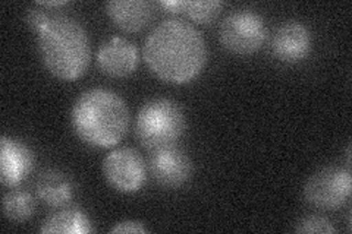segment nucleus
<instances>
[{"instance_id":"f257e3e1","label":"nucleus","mask_w":352,"mask_h":234,"mask_svg":"<svg viewBox=\"0 0 352 234\" xmlns=\"http://www.w3.org/2000/svg\"><path fill=\"white\" fill-rule=\"evenodd\" d=\"M148 69L169 84H185L200 75L207 62L203 34L181 19H166L154 28L142 49Z\"/></svg>"},{"instance_id":"f03ea898","label":"nucleus","mask_w":352,"mask_h":234,"mask_svg":"<svg viewBox=\"0 0 352 234\" xmlns=\"http://www.w3.org/2000/svg\"><path fill=\"white\" fill-rule=\"evenodd\" d=\"M72 128L78 138L98 148L119 143L129 128V110L124 98L106 88L84 91L72 107Z\"/></svg>"},{"instance_id":"7ed1b4c3","label":"nucleus","mask_w":352,"mask_h":234,"mask_svg":"<svg viewBox=\"0 0 352 234\" xmlns=\"http://www.w3.org/2000/svg\"><path fill=\"white\" fill-rule=\"evenodd\" d=\"M38 50L47 71L62 81L81 78L91 62V46L87 30L68 15L50 16L38 32Z\"/></svg>"},{"instance_id":"20e7f679","label":"nucleus","mask_w":352,"mask_h":234,"mask_svg":"<svg viewBox=\"0 0 352 234\" xmlns=\"http://www.w3.org/2000/svg\"><path fill=\"white\" fill-rule=\"evenodd\" d=\"M185 126V115L178 103L169 98H154L138 111L135 137L142 147L156 151L175 145Z\"/></svg>"},{"instance_id":"39448f33","label":"nucleus","mask_w":352,"mask_h":234,"mask_svg":"<svg viewBox=\"0 0 352 234\" xmlns=\"http://www.w3.org/2000/svg\"><path fill=\"white\" fill-rule=\"evenodd\" d=\"M219 38L229 51L251 54L260 50L266 40V25L263 18L252 10H234L220 24Z\"/></svg>"},{"instance_id":"423d86ee","label":"nucleus","mask_w":352,"mask_h":234,"mask_svg":"<svg viewBox=\"0 0 352 234\" xmlns=\"http://www.w3.org/2000/svg\"><path fill=\"white\" fill-rule=\"evenodd\" d=\"M351 173L340 167H326L314 173L304 186V196L308 204L320 209L342 207L351 196Z\"/></svg>"},{"instance_id":"0eeeda50","label":"nucleus","mask_w":352,"mask_h":234,"mask_svg":"<svg viewBox=\"0 0 352 234\" xmlns=\"http://www.w3.org/2000/svg\"><path fill=\"white\" fill-rule=\"evenodd\" d=\"M103 174L107 183L122 194H134L147 177L144 159L134 148H118L103 160Z\"/></svg>"},{"instance_id":"6e6552de","label":"nucleus","mask_w":352,"mask_h":234,"mask_svg":"<svg viewBox=\"0 0 352 234\" xmlns=\"http://www.w3.org/2000/svg\"><path fill=\"white\" fill-rule=\"evenodd\" d=\"M148 169L160 186L166 189H178L184 186L192 176V161L181 148L172 147L151 151Z\"/></svg>"},{"instance_id":"1a4fd4ad","label":"nucleus","mask_w":352,"mask_h":234,"mask_svg":"<svg viewBox=\"0 0 352 234\" xmlns=\"http://www.w3.org/2000/svg\"><path fill=\"white\" fill-rule=\"evenodd\" d=\"M272 50L285 63H296L305 59L311 50V34L302 22L288 21L273 34Z\"/></svg>"},{"instance_id":"9d476101","label":"nucleus","mask_w":352,"mask_h":234,"mask_svg":"<svg viewBox=\"0 0 352 234\" xmlns=\"http://www.w3.org/2000/svg\"><path fill=\"white\" fill-rule=\"evenodd\" d=\"M34 155L25 143L2 137L0 139V180L5 186L19 185L31 173Z\"/></svg>"},{"instance_id":"9b49d317","label":"nucleus","mask_w":352,"mask_h":234,"mask_svg":"<svg viewBox=\"0 0 352 234\" xmlns=\"http://www.w3.org/2000/svg\"><path fill=\"white\" fill-rule=\"evenodd\" d=\"M100 69L115 78H124L137 69L138 50L134 43L124 37H112L102 44L97 53Z\"/></svg>"},{"instance_id":"f8f14e48","label":"nucleus","mask_w":352,"mask_h":234,"mask_svg":"<svg viewBox=\"0 0 352 234\" xmlns=\"http://www.w3.org/2000/svg\"><path fill=\"white\" fill-rule=\"evenodd\" d=\"M106 10L115 25L126 32L141 31L153 18V5L147 0H112Z\"/></svg>"},{"instance_id":"ddd939ff","label":"nucleus","mask_w":352,"mask_h":234,"mask_svg":"<svg viewBox=\"0 0 352 234\" xmlns=\"http://www.w3.org/2000/svg\"><path fill=\"white\" fill-rule=\"evenodd\" d=\"M36 191L44 204L50 207H62L72 199L74 183L66 173L56 169H49L38 176Z\"/></svg>"},{"instance_id":"4468645a","label":"nucleus","mask_w":352,"mask_h":234,"mask_svg":"<svg viewBox=\"0 0 352 234\" xmlns=\"http://www.w3.org/2000/svg\"><path fill=\"white\" fill-rule=\"evenodd\" d=\"M93 231L91 221L80 208H65L44 220L43 234H87Z\"/></svg>"},{"instance_id":"2eb2a0df","label":"nucleus","mask_w":352,"mask_h":234,"mask_svg":"<svg viewBox=\"0 0 352 234\" xmlns=\"http://www.w3.org/2000/svg\"><path fill=\"white\" fill-rule=\"evenodd\" d=\"M36 211V200L32 195L22 189L10 191L3 198V214L8 220L22 222L32 217Z\"/></svg>"},{"instance_id":"dca6fc26","label":"nucleus","mask_w":352,"mask_h":234,"mask_svg":"<svg viewBox=\"0 0 352 234\" xmlns=\"http://www.w3.org/2000/svg\"><path fill=\"white\" fill-rule=\"evenodd\" d=\"M223 3L217 0H208V2H186V0H179V12L195 22L200 24H208L214 21L219 14L222 12Z\"/></svg>"},{"instance_id":"f3484780","label":"nucleus","mask_w":352,"mask_h":234,"mask_svg":"<svg viewBox=\"0 0 352 234\" xmlns=\"http://www.w3.org/2000/svg\"><path fill=\"white\" fill-rule=\"evenodd\" d=\"M296 233H320L333 234L336 233L335 226L327 218L322 215H307L298 221L295 227Z\"/></svg>"},{"instance_id":"a211bd4d","label":"nucleus","mask_w":352,"mask_h":234,"mask_svg":"<svg viewBox=\"0 0 352 234\" xmlns=\"http://www.w3.org/2000/svg\"><path fill=\"white\" fill-rule=\"evenodd\" d=\"M49 18L50 16H47L46 14H44V10H40V9H28V12H27L28 25L34 30L37 34L44 27H46Z\"/></svg>"},{"instance_id":"6ab92c4d","label":"nucleus","mask_w":352,"mask_h":234,"mask_svg":"<svg viewBox=\"0 0 352 234\" xmlns=\"http://www.w3.org/2000/svg\"><path fill=\"white\" fill-rule=\"evenodd\" d=\"M148 230L144 227L141 221H135V220H125L120 221L115 227H112L110 233L116 234V233H147Z\"/></svg>"},{"instance_id":"aec40b11","label":"nucleus","mask_w":352,"mask_h":234,"mask_svg":"<svg viewBox=\"0 0 352 234\" xmlns=\"http://www.w3.org/2000/svg\"><path fill=\"white\" fill-rule=\"evenodd\" d=\"M66 3L68 2H65V0H56V2H38V5L41 6H62Z\"/></svg>"}]
</instances>
